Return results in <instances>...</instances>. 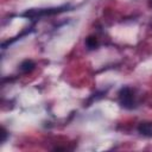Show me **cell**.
<instances>
[{
  "instance_id": "6da1fadb",
  "label": "cell",
  "mask_w": 152,
  "mask_h": 152,
  "mask_svg": "<svg viewBox=\"0 0 152 152\" xmlns=\"http://www.w3.org/2000/svg\"><path fill=\"white\" fill-rule=\"evenodd\" d=\"M119 102L120 104L126 108V109H132L135 107V95H134V91L132 88L129 87H124L119 90Z\"/></svg>"
},
{
  "instance_id": "7a4b0ae2",
  "label": "cell",
  "mask_w": 152,
  "mask_h": 152,
  "mask_svg": "<svg viewBox=\"0 0 152 152\" xmlns=\"http://www.w3.org/2000/svg\"><path fill=\"white\" fill-rule=\"evenodd\" d=\"M65 8H68V6H62V7H53V8H39V10H30L26 11L23 15L31 18V19H36V18H40L43 15H49V14H56L59 12L65 11Z\"/></svg>"
},
{
  "instance_id": "3957f363",
  "label": "cell",
  "mask_w": 152,
  "mask_h": 152,
  "mask_svg": "<svg viewBox=\"0 0 152 152\" xmlns=\"http://www.w3.org/2000/svg\"><path fill=\"white\" fill-rule=\"evenodd\" d=\"M138 132L144 137H152V122L151 121H142L138 125Z\"/></svg>"
},
{
  "instance_id": "277c9868",
  "label": "cell",
  "mask_w": 152,
  "mask_h": 152,
  "mask_svg": "<svg viewBox=\"0 0 152 152\" xmlns=\"http://www.w3.org/2000/svg\"><path fill=\"white\" fill-rule=\"evenodd\" d=\"M34 66H36V64H34L33 61H31V59H25V61H23V62L20 63L19 70H20L23 74H28V72H31V71L34 69Z\"/></svg>"
},
{
  "instance_id": "5b68a950",
  "label": "cell",
  "mask_w": 152,
  "mask_h": 152,
  "mask_svg": "<svg viewBox=\"0 0 152 152\" xmlns=\"http://www.w3.org/2000/svg\"><path fill=\"white\" fill-rule=\"evenodd\" d=\"M86 46L88 50H95L99 46V39L95 36H89L86 39Z\"/></svg>"
},
{
  "instance_id": "8992f818",
  "label": "cell",
  "mask_w": 152,
  "mask_h": 152,
  "mask_svg": "<svg viewBox=\"0 0 152 152\" xmlns=\"http://www.w3.org/2000/svg\"><path fill=\"white\" fill-rule=\"evenodd\" d=\"M1 142H5L6 141V139H7V135H8V133H7V131H6V128L2 126L1 127Z\"/></svg>"
},
{
  "instance_id": "52a82bcc",
  "label": "cell",
  "mask_w": 152,
  "mask_h": 152,
  "mask_svg": "<svg viewBox=\"0 0 152 152\" xmlns=\"http://www.w3.org/2000/svg\"><path fill=\"white\" fill-rule=\"evenodd\" d=\"M148 1H150V6L152 7V0H148Z\"/></svg>"
}]
</instances>
